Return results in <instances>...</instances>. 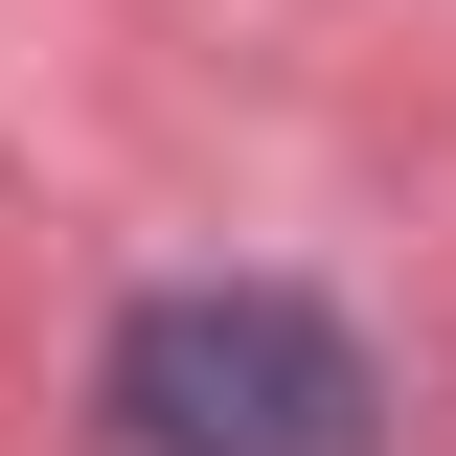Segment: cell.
Here are the masks:
<instances>
[{"label": "cell", "instance_id": "cell-1", "mask_svg": "<svg viewBox=\"0 0 456 456\" xmlns=\"http://www.w3.org/2000/svg\"><path fill=\"white\" fill-rule=\"evenodd\" d=\"M114 434L137 456H388V365L274 274H183L114 320Z\"/></svg>", "mask_w": 456, "mask_h": 456}]
</instances>
